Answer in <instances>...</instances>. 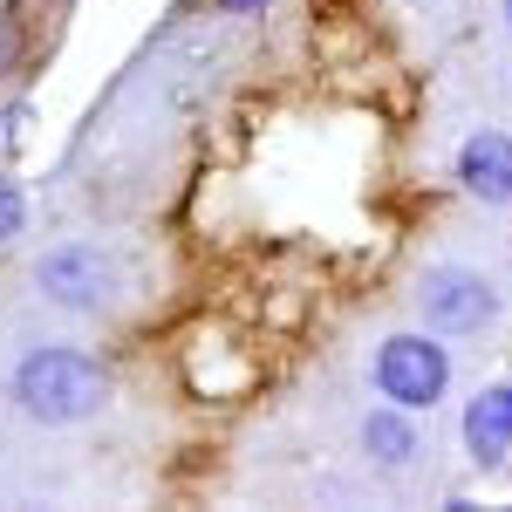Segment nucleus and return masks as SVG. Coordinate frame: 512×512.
Returning <instances> with one entry per match:
<instances>
[{
  "label": "nucleus",
  "instance_id": "f257e3e1",
  "mask_svg": "<svg viewBox=\"0 0 512 512\" xmlns=\"http://www.w3.org/2000/svg\"><path fill=\"white\" fill-rule=\"evenodd\" d=\"M7 390L35 424H82L110 403V369L82 349H28Z\"/></svg>",
  "mask_w": 512,
  "mask_h": 512
},
{
  "label": "nucleus",
  "instance_id": "0eeeda50",
  "mask_svg": "<svg viewBox=\"0 0 512 512\" xmlns=\"http://www.w3.org/2000/svg\"><path fill=\"white\" fill-rule=\"evenodd\" d=\"M362 451H369V465H383V472H403V465H417V451H424L417 410H403V403H383V410H369V417H362Z\"/></svg>",
  "mask_w": 512,
  "mask_h": 512
},
{
  "label": "nucleus",
  "instance_id": "423d86ee",
  "mask_svg": "<svg viewBox=\"0 0 512 512\" xmlns=\"http://www.w3.org/2000/svg\"><path fill=\"white\" fill-rule=\"evenodd\" d=\"M465 458L478 472H499L512 458V383H485L465 403Z\"/></svg>",
  "mask_w": 512,
  "mask_h": 512
},
{
  "label": "nucleus",
  "instance_id": "9b49d317",
  "mask_svg": "<svg viewBox=\"0 0 512 512\" xmlns=\"http://www.w3.org/2000/svg\"><path fill=\"white\" fill-rule=\"evenodd\" d=\"M506 14H512V0H506Z\"/></svg>",
  "mask_w": 512,
  "mask_h": 512
},
{
  "label": "nucleus",
  "instance_id": "f03ea898",
  "mask_svg": "<svg viewBox=\"0 0 512 512\" xmlns=\"http://www.w3.org/2000/svg\"><path fill=\"white\" fill-rule=\"evenodd\" d=\"M369 383L383 403H403V410H437L444 390H451V349L431 328H396L376 342V362H369Z\"/></svg>",
  "mask_w": 512,
  "mask_h": 512
},
{
  "label": "nucleus",
  "instance_id": "6e6552de",
  "mask_svg": "<svg viewBox=\"0 0 512 512\" xmlns=\"http://www.w3.org/2000/svg\"><path fill=\"white\" fill-rule=\"evenodd\" d=\"M21 219H28V205H21V192H14V185L0 178V246L21 233Z\"/></svg>",
  "mask_w": 512,
  "mask_h": 512
},
{
  "label": "nucleus",
  "instance_id": "20e7f679",
  "mask_svg": "<svg viewBox=\"0 0 512 512\" xmlns=\"http://www.w3.org/2000/svg\"><path fill=\"white\" fill-rule=\"evenodd\" d=\"M417 315L431 335H478L499 321V287L478 267H431L417 280Z\"/></svg>",
  "mask_w": 512,
  "mask_h": 512
},
{
  "label": "nucleus",
  "instance_id": "1a4fd4ad",
  "mask_svg": "<svg viewBox=\"0 0 512 512\" xmlns=\"http://www.w3.org/2000/svg\"><path fill=\"white\" fill-rule=\"evenodd\" d=\"M7 69H21V28H14V14L0 7V76Z\"/></svg>",
  "mask_w": 512,
  "mask_h": 512
},
{
  "label": "nucleus",
  "instance_id": "7ed1b4c3",
  "mask_svg": "<svg viewBox=\"0 0 512 512\" xmlns=\"http://www.w3.org/2000/svg\"><path fill=\"white\" fill-rule=\"evenodd\" d=\"M35 287L41 301H55L69 315H110L123 294V267L103 246H55V253H41Z\"/></svg>",
  "mask_w": 512,
  "mask_h": 512
},
{
  "label": "nucleus",
  "instance_id": "39448f33",
  "mask_svg": "<svg viewBox=\"0 0 512 512\" xmlns=\"http://www.w3.org/2000/svg\"><path fill=\"white\" fill-rule=\"evenodd\" d=\"M451 178L478 205H512V130H472L451 158Z\"/></svg>",
  "mask_w": 512,
  "mask_h": 512
},
{
  "label": "nucleus",
  "instance_id": "9d476101",
  "mask_svg": "<svg viewBox=\"0 0 512 512\" xmlns=\"http://www.w3.org/2000/svg\"><path fill=\"white\" fill-rule=\"evenodd\" d=\"M212 7H219V14H267L274 0H212Z\"/></svg>",
  "mask_w": 512,
  "mask_h": 512
}]
</instances>
